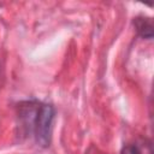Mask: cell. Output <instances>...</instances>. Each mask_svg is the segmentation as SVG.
Masks as SVG:
<instances>
[{
    "label": "cell",
    "instance_id": "cell-3",
    "mask_svg": "<svg viewBox=\"0 0 154 154\" xmlns=\"http://www.w3.org/2000/svg\"><path fill=\"white\" fill-rule=\"evenodd\" d=\"M120 154H142V152L136 144H126L123 147Z\"/></svg>",
    "mask_w": 154,
    "mask_h": 154
},
{
    "label": "cell",
    "instance_id": "cell-2",
    "mask_svg": "<svg viewBox=\"0 0 154 154\" xmlns=\"http://www.w3.org/2000/svg\"><path fill=\"white\" fill-rule=\"evenodd\" d=\"M134 26L137 34L146 40L153 38V19L146 16H137L134 18Z\"/></svg>",
    "mask_w": 154,
    "mask_h": 154
},
{
    "label": "cell",
    "instance_id": "cell-1",
    "mask_svg": "<svg viewBox=\"0 0 154 154\" xmlns=\"http://www.w3.org/2000/svg\"><path fill=\"white\" fill-rule=\"evenodd\" d=\"M54 114L55 111L51 103L31 100L18 105V117L23 128L32 135L36 143L43 147L49 144Z\"/></svg>",
    "mask_w": 154,
    "mask_h": 154
}]
</instances>
